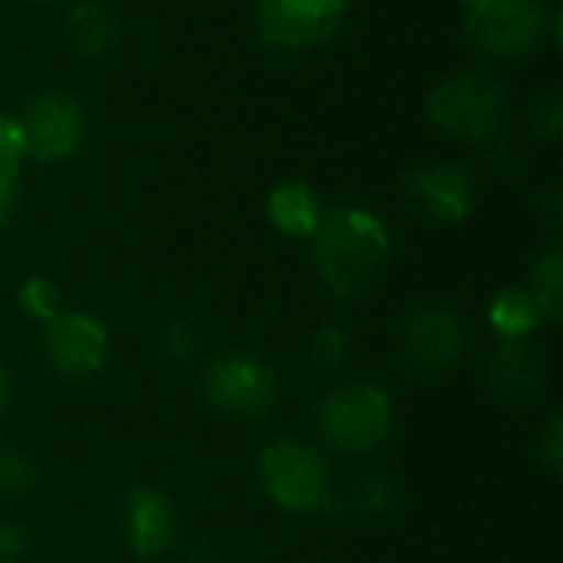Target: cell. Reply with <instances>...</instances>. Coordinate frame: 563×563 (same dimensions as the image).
<instances>
[{"label": "cell", "instance_id": "6da1fadb", "mask_svg": "<svg viewBox=\"0 0 563 563\" xmlns=\"http://www.w3.org/2000/svg\"><path fill=\"white\" fill-rule=\"evenodd\" d=\"M310 238L320 277L336 297H360L369 290L389 257L386 224L366 208H340L323 214Z\"/></svg>", "mask_w": 563, "mask_h": 563}, {"label": "cell", "instance_id": "7a4b0ae2", "mask_svg": "<svg viewBox=\"0 0 563 563\" xmlns=\"http://www.w3.org/2000/svg\"><path fill=\"white\" fill-rule=\"evenodd\" d=\"M317 422L330 445L343 452H369L393 429V399L369 383L340 386L320 402Z\"/></svg>", "mask_w": 563, "mask_h": 563}, {"label": "cell", "instance_id": "3957f363", "mask_svg": "<svg viewBox=\"0 0 563 563\" xmlns=\"http://www.w3.org/2000/svg\"><path fill=\"white\" fill-rule=\"evenodd\" d=\"M261 485L280 508L307 515L327 505L330 468L317 449L280 439L261 452Z\"/></svg>", "mask_w": 563, "mask_h": 563}, {"label": "cell", "instance_id": "277c9868", "mask_svg": "<svg viewBox=\"0 0 563 563\" xmlns=\"http://www.w3.org/2000/svg\"><path fill=\"white\" fill-rule=\"evenodd\" d=\"M429 115L442 132L455 139L482 142L498 132L501 115H505V96L485 76H475V73L449 76L432 89Z\"/></svg>", "mask_w": 563, "mask_h": 563}, {"label": "cell", "instance_id": "5b68a950", "mask_svg": "<svg viewBox=\"0 0 563 563\" xmlns=\"http://www.w3.org/2000/svg\"><path fill=\"white\" fill-rule=\"evenodd\" d=\"M465 26L482 53L495 59H515L544 40L551 16L541 0H485L468 10Z\"/></svg>", "mask_w": 563, "mask_h": 563}, {"label": "cell", "instance_id": "8992f818", "mask_svg": "<svg viewBox=\"0 0 563 563\" xmlns=\"http://www.w3.org/2000/svg\"><path fill=\"white\" fill-rule=\"evenodd\" d=\"M16 122L23 135V155L40 162H56L73 155L86 135V112L79 99L63 89L33 96Z\"/></svg>", "mask_w": 563, "mask_h": 563}, {"label": "cell", "instance_id": "52a82bcc", "mask_svg": "<svg viewBox=\"0 0 563 563\" xmlns=\"http://www.w3.org/2000/svg\"><path fill=\"white\" fill-rule=\"evenodd\" d=\"M205 393L211 406L234 419H261L277 399V383L264 360L251 353H228L208 366Z\"/></svg>", "mask_w": 563, "mask_h": 563}, {"label": "cell", "instance_id": "ba28073f", "mask_svg": "<svg viewBox=\"0 0 563 563\" xmlns=\"http://www.w3.org/2000/svg\"><path fill=\"white\" fill-rule=\"evenodd\" d=\"M346 16V0H257V30L267 46L307 49L330 40Z\"/></svg>", "mask_w": 563, "mask_h": 563}, {"label": "cell", "instance_id": "9c48e42d", "mask_svg": "<svg viewBox=\"0 0 563 563\" xmlns=\"http://www.w3.org/2000/svg\"><path fill=\"white\" fill-rule=\"evenodd\" d=\"M43 350L59 376L86 379L106 366L109 333L102 330L99 320L86 313H59L43 330Z\"/></svg>", "mask_w": 563, "mask_h": 563}, {"label": "cell", "instance_id": "30bf717a", "mask_svg": "<svg viewBox=\"0 0 563 563\" xmlns=\"http://www.w3.org/2000/svg\"><path fill=\"white\" fill-rule=\"evenodd\" d=\"M402 350L416 369L442 373L462 356V323L442 307H422L406 323Z\"/></svg>", "mask_w": 563, "mask_h": 563}, {"label": "cell", "instance_id": "8fae6325", "mask_svg": "<svg viewBox=\"0 0 563 563\" xmlns=\"http://www.w3.org/2000/svg\"><path fill=\"white\" fill-rule=\"evenodd\" d=\"M544 360L528 340H505L498 356L492 360V393L515 409L531 406L544 393Z\"/></svg>", "mask_w": 563, "mask_h": 563}, {"label": "cell", "instance_id": "7c38bea8", "mask_svg": "<svg viewBox=\"0 0 563 563\" xmlns=\"http://www.w3.org/2000/svg\"><path fill=\"white\" fill-rule=\"evenodd\" d=\"M178 531L172 501L155 488H135L125 498V538L139 558H158L172 548Z\"/></svg>", "mask_w": 563, "mask_h": 563}, {"label": "cell", "instance_id": "4fadbf2b", "mask_svg": "<svg viewBox=\"0 0 563 563\" xmlns=\"http://www.w3.org/2000/svg\"><path fill=\"white\" fill-rule=\"evenodd\" d=\"M409 191L439 221H462L472 211L475 185L472 175L459 165H429L409 175Z\"/></svg>", "mask_w": 563, "mask_h": 563}, {"label": "cell", "instance_id": "5bb4252c", "mask_svg": "<svg viewBox=\"0 0 563 563\" xmlns=\"http://www.w3.org/2000/svg\"><path fill=\"white\" fill-rule=\"evenodd\" d=\"M267 214L287 238H310L323 221L320 198L303 181H284L267 195Z\"/></svg>", "mask_w": 563, "mask_h": 563}, {"label": "cell", "instance_id": "9a60e30c", "mask_svg": "<svg viewBox=\"0 0 563 563\" xmlns=\"http://www.w3.org/2000/svg\"><path fill=\"white\" fill-rule=\"evenodd\" d=\"M66 40H69L76 56L99 59L119 40V23L109 13V7H102L96 0H82V3L73 7V13L66 20Z\"/></svg>", "mask_w": 563, "mask_h": 563}, {"label": "cell", "instance_id": "2e32d148", "mask_svg": "<svg viewBox=\"0 0 563 563\" xmlns=\"http://www.w3.org/2000/svg\"><path fill=\"white\" fill-rule=\"evenodd\" d=\"M492 327L498 330V336L505 340H528L534 333V327L541 323V310L534 303V297L521 287H508L492 300L488 310Z\"/></svg>", "mask_w": 563, "mask_h": 563}, {"label": "cell", "instance_id": "e0dca14e", "mask_svg": "<svg viewBox=\"0 0 563 563\" xmlns=\"http://www.w3.org/2000/svg\"><path fill=\"white\" fill-rule=\"evenodd\" d=\"M541 310V320H558L563 310V257L561 251H548L531 274V290H528Z\"/></svg>", "mask_w": 563, "mask_h": 563}, {"label": "cell", "instance_id": "ac0fdd59", "mask_svg": "<svg viewBox=\"0 0 563 563\" xmlns=\"http://www.w3.org/2000/svg\"><path fill=\"white\" fill-rule=\"evenodd\" d=\"M16 303H20V310L30 320H40V323H49L53 317L63 313V294H59V287L53 280H46V277H40V274L26 277L20 284Z\"/></svg>", "mask_w": 563, "mask_h": 563}, {"label": "cell", "instance_id": "d6986e66", "mask_svg": "<svg viewBox=\"0 0 563 563\" xmlns=\"http://www.w3.org/2000/svg\"><path fill=\"white\" fill-rule=\"evenodd\" d=\"M36 485V465L7 445H0V495H23Z\"/></svg>", "mask_w": 563, "mask_h": 563}, {"label": "cell", "instance_id": "ffe728a7", "mask_svg": "<svg viewBox=\"0 0 563 563\" xmlns=\"http://www.w3.org/2000/svg\"><path fill=\"white\" fill-rule=\"evenodd\" d=\"M310 360L320 373H333L346 360V336L336 327H320L310 343Z\"/></svg>", "mask_w": 563, "mask_h": 563}, {"label": "cell", "instance_id": "44dd1931", "mask_svg": "<svg viewBox=\"0 0 563 563\" xmlns=\"http://www.w3.org/2000/svg\"><path fill=\"white\" fill-rule=\"evenodd\" d=\"M198 346V333L185 320H168L162 330V353L168 360H188V353Z\"/></svg>", "mask_w": 563, "mask_h": 563}, {"label": "cell", "instance_id": "7402d4cb", "mask_svg": "<svg viewBox=\"0 0 563 563\" xmlns=\"http://www.w3.org/2000/svg\"><path fill=\"white\" fill-rule=\"evenodd\" d=\"M23 158V135L20 122L0 112V168H16Z\"/></svg>", "mask_w": 563, "mask_h": 563}, {"label": "cell", "instance_id": "603a6c76", "mask_svg": "<svg viewBox=\"0 0 563 563\" xmlns=\"http://www.w3.org/2000/svg\"><path fill=\"white\" fill-rule=\"evenodd\" d=\"M561 99H558V96L541 99L538 109H534V132H538L541 139H554V135L561 132Z\"/></svg>", "mask_w": 563, "mask_h": 563}, {"label": "cell", "instance_id": "cb8c5ba5", "mask_svg": "<svg viewBox=\"0 0 563 563\" xmlns=\"http://www.w3.org/2000/svg\"><path fill=\"white\" fill-rule=\"evenodd\" d=\"M26 554V531L20 525H0V563L20 561Z\"/></svg>", "mask_w": 563, "mask_h": 563}, {"label": "cell", "instance_id": "d4e9b609", "mask_svg": "<svg viewBox=\"0 0 563 563\" xmlns=\"http://www.w3.org/2000/svg\"><path fill=\"white\" fill-rule=\"evenodd\" d=\"M16 191H20V172L0 168V224L10 218V211L16 205Z\"/></svg>", "mask_w": 563, "mask_h": 563}, {"label": "cell", "instance_id": "484cf974", "mask_svg": "<svg viewBox=\"0 0 563 563\" xmlns=\"http://www.w3.org/2000/svg\"><path fill=\"white\" fill-rule=\"evenodd\" d=\"M541 459L551 472H561L563 445H561V419H554L544 432V442H541Z\"/></svg>", "mask_w": 563, "mask_h": 563}, {"label": "cell", "instance_id": "4316f807", "mask_svg": "<svg viewBox=\"0 0 563 563\" xmlns=\"http://www.w3.org/2000/svg\"><path fill=\"white\" fill-rule=\"evenodd\" d=\"M7 396H10V376H7V369L0 366V409H3V402H7Z\"/></svg>", "mask_w": 563, "mask_h": 563}, {"label": "cell", "instance_id": "83f0119b", "mask_svg": "<svg viewBox=\"0 0 563 563\" xmlns=\"http://www.w3.org/2000/svg\"><path fill=\"white\" fill-rule=\"evenodd\" d=\"M465 3H468V7H475V3H485V0H465Z\"/></svg>", "mask_w": 563, "mask_h": 563}, {"label": "cell", "instance_id": "f1b7e54d", "mask_svg": "<svg viewBox=\"0 0 563 563\" xmlns=\"http://www.w3.org/2000/svg\"><path fill=\"white\" fill-rule=\"evenodd\" d=\"M40 3H59V0H40Z\"/></svg>", "mask_w": 563, "mask_h": 563}]
</instances>
